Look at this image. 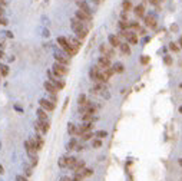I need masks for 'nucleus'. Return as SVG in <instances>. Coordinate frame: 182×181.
I'll list each match as a JSON object with an SVG mask.
<instances>
[{"label": "nucleus", "mask_w": 182, "mask_h": 181, "mask_svg": "<svg viewBox=\"0 0 182 181\" xmlns=\"http://www.w3.org/2000/svg\"><path fill=\"white\" fill-rule=\"evenodd\" d=\"M0 24H7V19H4V17H0Z\"/></svg>", "instance_id": "79ce46f5"}, {"label": "nucleus", "mask_w": 182, "mask_h": 181, "mask_svg": "<svg viewBox=\"0 0 182 181\" xmlns=\"http://www.w3.org/2000/svg\"><path fill=\"white\" fill-rule=\"evenodd\" d=\"M24 148H26V151H27V154H29L30 157H33V155H36V154H37V149L33 147L29 141H26V142H24Z\"/></svg>", "instance_id": "2eb2a0df"}, {"label": "nucleus", "mask_w": 182, "mask_h": 181, "mask_svg": "<svg viewBox=\"0 0 182 181\" xmlns=\"http://www.w3.org/2000/svg\"><path fill=\"white\" fill-rule=\"evenodd\" d=\"M54 60L57 62V63H60V65H64V66H67L69 65V57H66L64 55H60V53H56L54 55Z\"/></svg>", "instance_id": "ddd939ff"}, {"label": "nucleus", "mask_w": 182, "mask_h": 181, "mask_svg": "<svg viewBox=\"0 0 182 181\" xmlns=\"http://www.w3.org/2000/svg\"><path fill=\"white\" fill-rule=\"evenodd\" d=\"M79 106H82V105H85L86 102H87V99H86V96L85 95H80V96H79Z\"/></svg>", "instance_id": "f704fd0d"}, {"label": "nucleus", "mask_w": 182, "mask_h": 181, "mask_svg": "<svg viewBox=\"0 0 182 181\" xmlns=\"http://www.w3.org/2000/svg\"><path fill=\"white\" fill-rule=\"evenodd\" d=\"M60 181H72V178H70V177H62Z\"/></svg>", "instance_id": "c03bdc74"}, {"label": "nucleus", "mask_w": 182, "mask_h": 181, "mask_svg": "<svg viewBox=\"0 0 182 181\" xmlns=\"http://www.w3.org/2000/svg\"><path fill=\"white\" fill-rule=\"evenodd\" d=\"M179 88H181V89H182V83H181V85H179Z\"/></svg>", "instance_id": "603ef678"}, {"label": "nucleus", "mask_w": 182, "mask_h": 181, "mask_svg": "<svg viewBox=\"0 0 182 181\" xmlns=\"http://www.w3.org/2000/svg\"><path fill=\"white\" fill-rule=\"evenodd\" d=\"M36 113H37V118H39V121H49V116H47V113H46V111H44V109L39 108Z\"/></svg>", "instance_id": "a211bd4d"}, {"label": "nucleus", "mask_w": 182, "mask_h": 181, "mask_svg": "<svg viewBox=\"0 0 182 181\" xmlns=\"http://www.w3.org/2000/svg\"><path fill=\"white\" fill-rule=\"evenodd\" d=\"M52 72L54 73V76L56 78H63L64 75H67V68L64 66V65H60V63H57V62H54L53 66H52Z\"/></svg>", "instance_id": "7ed1b4c3"}, {"label": "nucleus", "mask_w": 182, "mask_h": 181, "mask_svg": "<svg viewBox=\"0 0 182 181\" xmlns=\"http://www.w3.org/2000/svg\"><path fill=\"white\" fill-rule=\"evenodd\" d=\"M97 66L102 69V70L109 69L110 68V59L106 56H99V59H97Z\"/></svg>", "instance_id": "6e6552de"}, {"label": "nucleus", "mask_w": 182, "mask_h": 181, "mask_svg": "<svg viewBox=\"0 0 182 181\" xmlns=\"http://www.w3.org/2000/svg\"><path fill=\"white\" fill-rule=\"evenodd\" d=\"M76 147H77V141H76V138H72V139L67 142L66 149H67V151H72V149H76Z\"/></svg>", "instance_id": "5701e85b"}, {"label": "nucleus", "mask_w": 182, "mask_h": 181, "mask_svg": "<svg viewBox=\"0 0 182 181\" xmlns=\"http://www.w3.org/2000/svg\"><path fill=\"white\" fill-rule=\"evenodd\" d=\"M67 132H69L70 135L77 136V126H76L75 124H72V122H69V125H67Z\"/></svg>", "instance_id": "aec40b11"}, {"label": "nucleus", "mask_w": 182, "mask_h": 181, "mask_svg": "<svg viewBox=\"0 0 182 181\" xmlns=\"http://www.w3.org/2000/svg\"><path fill=\"white\" fill-rule=\"evenodd\" d=\"M75 17L76 19H79L80 22H90L92 20V14L90 13H86V11H83V10H76V13H75Z\"/></svg>", "instance_id": "39448f33"}, {"label": "nucleus", "mask_w": 182, "mask_h": 181, "mask_svg": "<svg viewBox=\"0 0 182 181\" xmlns=\"http://www.w3.org/2000/svg\"><path fill=\"white\" fill-rule=\"evenodd\" d=\"M3 172H4V171H3V167L0 165V174H3Z\"/></svg>", "instance_id": "09e8293b"}, {"label": "nucleus", "mask_w": 182, "mask_h": 181, "mask_svg": "<svg viewBox=\"0 0 182 181\" xmlns=\"http://www.w3.org/2000/svg\"><path fill=\"white\" fill-rule=\"evenodd\" d=\"M76 162H77L76 157H67V168H73Z\"/></svg>", "instance_id": "393cba45"}, {"label": "nucleus", "mask_w": 182, "mask_h": 181, "mask_svg": "<svg viewBox=\"0 0 182 181\" xmlns=\"http://www.w3.org/2000/svg\"><path fill=\"white\" fill-rule=\"evenodd\" d=\"M119 49H120V52H122L123 55H130V47H129V43H120Z\"/></svg>", "instance_id": "4be33fe9"}, {"label": "nucleus", "mask_w": 182, "mask_h": 181, "mask_svg": "<svg viewBox=\"0 0 182 181\" xmlns=\"http://www.w3.org/2000/svg\"><path fill=\"white\" fill-rule=\"evenodd\" d=\"M76 4H77L79 10H83V11H86V13H90V14H92V10H90V7H89V4H87L86 1H83V0H77Z\"/></svg>", "instance_id": "4468645a"}, {"label": "nucleus", "mask_w": 182, "mask_h": 181, "mask_svg": "<svg viewBox=\"0 0 182 181\" xmlns=\"http://www.w3.org/2000/svg\"><path fill=\"white\" fill-rule=\"evenodd\" d=\"M4 16V9H3V6H0V17H3Z\"/></svg>", "instance_id": "37998d69"}, {"label": "nucleus", "mask_w": 182, "mask_h": 181, "mask_svg": "<svg viewBox=\"0 0 182 181\" xmlns=\"http://www.w3.org/2000/svg\"><path fill=\"white\" fill-rule=\"evenodd\" d=\"M92 147H93V148H100V147H102V141H100L99 138L93 139V142H92Z\"/></svg>", "instance_id": "473e14b6"}, {"label": "nucleus", "mask_w": 182, "mask_h": 181, "mask_svg": "<svg viewBox=\"0 0 182 181\" xmlns=\"http://www.w3.org/2000/svg\"><path fill=\"white\" fill-rule=\"evenodd\" d=\"M49 128H50L49 121H37V122L34 124V129H36L37 132H40V134H46V132L49 131Z\"/></svg>", "instance_id": "20e7f679"}, {"label": "nucleus", "mask_w": 182, "mask_h": 181, "mask_svg": "<svg viewBox=\"0 0 182 181\" xmlns=\"http://www.w3.org/2000/svg\"><path fill=\"white\" fill-rule=\"evenodd\" d=\"M178 45H179V46H181V47H182V36H181V37H179V40H178Z\"/></svg>", "instance_id": "de8ad7c7"}, {"label": "nucleus", "mask_w": 182, "mask_h": 181, "mask_svg": "<svg viewBox=\"0 0 182 181\" xmlns=\"http://www.w3.org/2000/svg\"><path fill=\"white\" fill-rule=\"evenodd\" d=\"M85 178H83V175L80 174V172H76V174H73V177H72V181H83Z\"/></svg>", "instance_id": "2f4dec72"}, {"label": "nucleus", "mask_w": 182, "mask_h": 181, "mask_svg": "<svg viewBox=\"0 0 182 181\" xmlns=\"http://www.w3.org/2000/svg\"><path fill=\"white\" fill-rule=\"evenodd\" d=\"M0 72H1V76H7L9 75V68L6 65H1L0 66Z\"/></svg>", "instance_id": "7c9ffc66"}, {"label": "nucleus", "mask_w": 182, "mask_h": 181, "mask_svg": "<svg viewBox=\"0 0 182 181\" xmlns=\"http://www.w3.org/2000/svg\"><path fill=\"white\" fill-rule=\"evenodd\" d=\"M119 26H120L122 30H129V22L128 20H120V22H119Z\"/></svg>", "instance_id": "c756f323"}, {"label": "nucleus", "mask_w": 182, "mask_h": 181, "mask_svg": "<svg viewBox=\"0 0 182 181\" xmlns=\"http://www.w3.org/2000/svg\"><path fill=\"white\" fill-rule=\"evenodd\" d=\"M6 3H7V1H6V0H0V6H4V4H6Z\"/></svg>", "instance_id": "49530a36"}, {"label": "nucleus", "mask_w": 182, "mask_h": 181, "mask_svg": "<svg viewBox=\"0 0 182 181\" xmlns=\"http://www.w3.org/2000/svg\"><path fill=\"white\" fill-rule=\"evenodd\" d=\"M107 40H109V45L112 46V47H119L120 43H122L120 39H119V36H116V34H109Z\"/></svg>", "instance_id": "9b49d317"}, {"label": "nucleus", "mask_w": 182, "mask_h": 181, "mask_svg": "<svg viewBox=\"0 0 182 181\" xmlns=\"http://www.w3.org/2000/svg\"><path fill=\"white\" fill-rule=\"evenodd\" d=\"M112 69H113V72H115V73H122V72L125 70V66H123L122 63H115Z\"/></svg>", "instance_id": "b1692460"}, {"label": "nucleus", "mask_w": 182, "mask_h": 181, "mask_svg": "<svg viewBox=\"0 0 182 181\" xmlns=\"http://www.w3.org/2000/svg\"><path fill=\"white\" fill-rule=\"evenodd\" d=\"M0 57H1V52H0Z\"/></svg>", "instance_id": "864d4df0"}, {"label": "nucleus", "mask_w": 182, "mask_h": 181, "mask_svg": "<svg viewBox=\"0 0 182 181\" xmlns=\"http://www.w3.org/2000/svg\"><path fill=\"white\" fill-rule=\"evenodd\" d=\"M85 167H86V164H85V161H82V159H77V162L75 164V167L72 168L73 170V172H80L82 170H85Z\"/></svg>", "instance_id": "dca6fc26"}, {"label": "nucleus", "mask_w": 182, "mask_h": 181, "mask_svg": "<svg viewBox=\"0 0 182 181\" xmlns=\"http://www.w3.org/2000/svg\"><path fill=\"white\" fill-rule=\"evenodd\" d=\"M43 86H44V89L47 90V92H49L50 95H56V93L59 92V89H57V88L54 86V85H53V83H52V82H49V80H46Z\"/></svg>", "instance_id": "f8f14e48"}, {"label": "nucleus", "mask_w": 182, "mask_h": 181, "mask_svg": "<svg viewBox=\"0 0 182 181\" xmlns=\"http://www.w3.org/2000/svg\"><path fill=\"white\" fill-rule=\"evenodd\" d=\"M92 132H86V134H82V135H80V138H82V139H83V141H87V139H90V138H92Z\"/></svg>", "instance_id": "c9c22d12"}, {"label": "nucleus", "mask_w": 182, "mask_h": 181, "mask_svg": "<svg viewBox=\"0 0 182 181\" xmlns=\"http://www.w3.org/2000/svg\"><path fill=\"white\" fill-rule=\"evenodd\" d=\"M59 167L60 168H67V157H62V158L59 159Z\"/></svg>", "instance_id": "cd10ccee"}, {"label": "nucleus", "mask_w": 182, "mask_h": 181, "mask_svg": "<svg viewBox=\"0 0 182 181\" xmlns=\"http://www.w3.org/2000/svg\"><path fill=\"white\" fill-rule=\"evenodd\" d=\"M33 141H34V144H36V148H37V151H40V149L43 148V144H44V142H43V138L39 135V134H37V135H34Z\"/></svg>", "instance_id": "f3484780"}, {"label": "nucleus", "mask_w": 182, "mask_h": 181, "mask_svg": "<svg viewBox=\"0 0 182 181\" xmlns=\"http://www.w3.org/2000/svg\"><path fill=\"white\" fill-rule=\"evenodd\" d=\"M143 19H145V24H146L148 27H152V29L156 27V17H155V16H152V14H146Z\"/></svg>", "instance_id": "9d476101"}, {"label": "nucleus", "mask_w": 182, "mask_h": 181, "mask_svg": "<svg viewBox=\"0 0 182 181\" xmlns=\"http://www.w3.org/2000/svg\"><path fill=\"white\" fill-rule=\"evenodd\" d=\"M178 162H179V165L182 167V158H179V161H178Z\"/></svg>", "instance_id": "8fccbe9b"}, {"label": "nucleus", "mask_w": 182, "mask_h": 181, "mask_svg": "<svg viewBox=\"0 0 182 181\" xmlns=\"http://www.w3.org/2000/svg\"><path fill=\"white\" fill-rule=\"evenodd\" d=\"M57 43L60 45V47L63 49L69 56H75L76 53H77V49L70 45V43H69V39H66L63 36H59V37H57Z\"/></svg>", "instance_id": "f03ea898"}, {"label": "nucleus", "mask_w": 182, "mask_h": 181, "mask_svg": "<svg viewBox=\"0 0 182 181\" xmlns=\"http://www.w3.org/2000/svg\"><path fill=\"white\" fill-rule=\"evenodd\" d=\"M100 53H102V56H106V57H113L115 56V52H113V49H112V46L110 45H100Z\"/></svg>", "instance_id": "0eeeda50"}, {"label": "nucleus", "mask_w": 182, "mask_h": 181, "mask_svg": "<svg viewBox=\"0 0 182 181\" xmlns=\"http://www.w3.org/2000/svg\"><path fill=\"white\" fill-rule=\"evenodd\" d=\"M82 119H83V122L92 124V122L96 121V116L95 115H90V113H85V115H82Z\"/></svg>", "instance_id": "6ab92c4d"}, {"label": "nucleus", "mask_w": 182, "mask_h": 181, "mask_svg": "<svg viewBox=\"0 0 182 181\" xmlns=\"http://www.w3.org/2000/svg\"><path fill=\"white\" fill-rule=\"evenodd\" d=\"M169 49L173 50V52H178V50H179V45L175 43V42H172V43H169Z\"/></svg>", "instance_id": "72a5a7b5"}, {"label": "nucleus", "mask_w": 182, "mask_h": 181, "mask_svg": "<svg viewBox=\"0 0 182 181\" xmlns=\"http://www.w3.org/2000/svg\"><path fill=\"white\" fill-rule=\"evenodd\" d=\"M122 7H123V11H129L132 9V3L129 1V0H123V3H122Z\"/></svg>", "instance_id": "a878e982"}, {"label": "nucleus", "mask_w": 182, "mask_h": 181, "mask_svg": "<svg viewBox=\"0 0 182 181\" xmlns=\"http://www.w3.org/2000/svg\"><path fill=\"white\" fill-rule=\"evenodd\" d=\"M140 62H142V63H148V62H149V57H140Z\"/></svg>", "instance_id": "a19ab883"}, {"label": "nucleus", "mask_w": 182, "mask_h": 181, "mask_svg": "<svg viewBox=\"0 0 182 181\" xmlns=\"http://www.w3.org/2000/svg\"><path fill=\"white\" fill-rule=\"evenodd\" d=\"M179 112L182 113V106H179Z\"/></svg>", "instance_id": "3c124183"}, {"label": "nucleus", "mask_w": 182, "mask_h": 181, "mask_svg": "<svg viewBox=\"0 0 182 181\" xmlns=\"http://www.w3.org/2000/svg\"><path fill=\"white\" fill-rule=\"evenodd\" d=\"M16 181H29V180H27L24 175H17V177H16Z\"/></svg>", "instance_id": "58836bf2"}, {"label": "nucleus", "mask_w": 182, "mask_h": 181, "mask_svg": "<svg viewBox=\"0 0 182 181\" xmlns=\"http://www.w3.org/2000/svg\"><path fill=\"white\" fill-rule=\"evenodd\" d=\"M163 62L166 65H172V57L171 56H163Z\"/></svg>", "instance_id": "4c0bfd02"}, {"label": "nucleus", "mask_w": 182, "mask_h": 181, "mask_svg": "<svg viewBox=\"0 0 182 181\" xmlns=\"http://www.w3.org/2000/svg\"><path fill=\"white\" fill-rule=\"evenodd\" d=\"M70 26H72V30L75 32V34L77 36L79 40H83L86 36H87V27L85 26V23L80 22L79 19L73 17V19L70 20Z\"/></svg>", "instance_id": "f257e3e1"}, {"label": "nucleus", "mask_w": 182, "mask_h": 181, "mask_svg": "<svg viewBox=\"0 0 182 181\" xmlns=\"http://www.w3.org/2000/svg\"><path fill=\"white\" fill-rule=\"evenodd\" d=\"M150 3H152V4H155V6H158V4H159V0H149Z\"/></svg>", "instance_id": "a18cd8bd"}, {"label": "nucleus", "mask_w": 182, "mask_h": 181, "mask_svg": "<svg viewBox=\"0 0 182 181\" xmlns=\"http://www.w3.org/2000/svg\"><path fill=\"white\" fill-rule=\"evenodd\" d=\"M47 76H49V82H52L59 90L64 88V82L63 80H60L59 78H56L54 75H52V72H47Z\"/></svg>", "instance_id": "423d86ee"}, {"label": "nucleus", "mask_w": 182, "mask_h": 181, "mask_svg": "<svg viewBox=\"0 0 182 181\" xmlns=\"http://www.w3.org/2000/svg\"><path fill=\"white\" fill-rule=\"evenodd\" d=\"M80 174L83 175V178H86V177H90V175L93 174V170H92V168H85V170L80 171Z\"/></svg>", "instance_id": "c85d7f7f"}, {"label": "nucleus", "mask_w": 182, "mask_h": 181, "mask_svg": "<svg viewBox=\"0 0 182 181\" xmlns=\"http://www.w3.org/2000/svg\"><path fill=\"white\" fill-rule=\"evenodd\" d=\"M69 43L73 46V47H76L77 50H79V47L82 46V43H80V40H77V39H69Z\"/></svg>", "instance_id": "bb28decb"}, {"label": "nucleus", "mask_w": 182, "mask_h": 181, "mask_svg": "<svg viewBox=\"0 0 182 181\" xmlns=\"http://www.w3.org/2000/svg\"><path fill=\"white\" fill-rule=\"evenodd\" d=\"M135 14L138 16V17H145V7L139 4V6H136L135 7Z\"/></svg>", "instance_id": "412c9836"}, {"label": "nucleus", "mask_w": 182, "mask_h": 181, "mask_svg": "<svg viewBox=\"0 0 182 181\" xmlns=\"http://www.w3.org/2000/svg\"><path fill=\"white\" fill-rule=\"evenodd\" d=\"M96 136L99 138V139H100V138H105V136H107V132H106V131H97Z\"/></svg>", "instance_id": "e433bc0d"}, {"label": "nucleus", "mask_w": 182, "mask_h": 181, "mask_svg": "<svg viewBox=\"0 0 182 181\" xmlns=\"http://www.w3.org/2000/svg\"><path fill=\"white\" fill-rule=\"evenodd\" d=\"M39 103H40V108L44 109V111H53L54 109V103L52 101H49V99H40Z\"/></svg>", "instance_id": "1a4fd4ad"}, {"label": "nucleus", "mask_w": 182, "mask_h": 181, "mask_svg": "<svg viewBox=\"0 0 182 181\" xmlns=\"http://www.w3.org/2000/svg\"><path fill=\"white\" fill-rule=\"evenodd\" d=\"M24 174H26L27 177H29V175H32V170H30L29 167H26V168H24Z\"/></svg>", "instance_id": "ea45409f"}]
</instances>
